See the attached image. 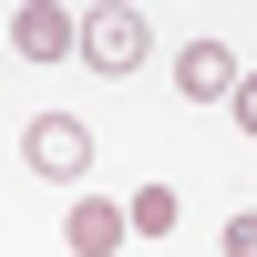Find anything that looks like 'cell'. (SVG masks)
Masks as SVG:
<instances>
[{
  "label": "cell",
  "mask_w": 257,
  "mask_h": 257,
  "mask_svg": "<svg viewBox=\"0 0 257 257\" xmlns=\"http://www.w3.org/2000/svg\"><path fill=\"white\" fill-rule=\"evenodd\" d=\"M21 155H31V175H62V185H72L82 165H93V123H72V113H41L31 134H21Z\"/></svg>",
  "instance_id": "obj_1"
},
{
  "label": "cell",
  "mask_w": 257,
  "mask_h": 257,
  "mask_svg": "<svg viewBox=\"0 0 257 257\" xmlns=\"http://www.w3.org/2000/svg\"><path fill=\"white\" fill-rule=\"evenodd\" d=\"M11 52L21 62H72L82 52V21L62 11V0H31V11H11Z\"/></svg>",
  "instance_id": "obj_2"
},
{
  "label": "cell",
  "mask_w": 257,
  "mask_h": 257,
  "mask_svg": "<svg viewBox=\"0 0 257 257\" xmlns=\"http://www.w3.org/2000/svg\"><path fill=\"white\" fill-rule=\"evenodd\" d=\"M144 52H155V41H144L134 11H93L82 21V62H93V72H144Z\"/></svg>",
  "instance_id": "obj_3"
},
{
  "label": "cell",
  "mask_w": 257,
  "mask_h": 257,
  "mask_svg": "<svg viewBox=\"0 0 257 257\" xmlns=\"http://www.w3.org/2000/svg\"><path fill=\"white\" fill-rule=\"evenodd\" d=\"M175 93L185 103H226L237 93V52H226V41H185L175 52Z\"/></svg>",
  "instance_id": "obj_4"
},
{
  "label": "cell",
  "mask_w": 257,
  "mask_h": 257,
  "mask_svg": "<svg viewBox=\"0 0 257 257\" xmlns=\"http://www.w3.org/2000/svg\"><path fill=\"white\" fill-rule=\"evenodd\" d=\"M62 237H72V257H113L123 237H134V226H123V206H103V196H82V206H72V226H62Z\"/></svg>",
  "instance_id": "obj_5"
},
{
  "label": "cell",
  "mask_w": 257,
  "mask_h": 257,
  "mask_svg": "<svg viewBox=\"0 0 257 257\" xmlns=\"http://www.w3.org/2000/svg\"><path fill=\"white\" fill-rule=\"evenodd\" d=\"M123 226H134V237H175V185H144V196L123 206Z\"/></svg>",
  "instance_id": "obj_6"
},
{
  "label": "cell",
  "mask_w": 257,
  "mask_h": 257,
  "mask_svg": "<svg viewBox=\"0 0 257 257\" xmlns=\"http://www.w3.org/2000/svg\"><path fill=\"white\" fill-rule=\"evenodd\" d=\"M226 257H257V206H237V216H226Z\"/></svg>",
  "instance_id": "obj_7"
},
{
  "label": "cell",
  "mask_w": 257,
  "mask_h": 257,
  "mask_svg": "<svg viewBox=\"0 0 257 257\" xmlns=\"http://www.w3.org/2000/svg\"><path fill=\"white\" fill-rule=\"evenodd\" d=\"M226 103H237V123H247V144H257V72H237V93H226Z\"/></svg>",
  "instance_id": "obj_8"
}]
</instances>
